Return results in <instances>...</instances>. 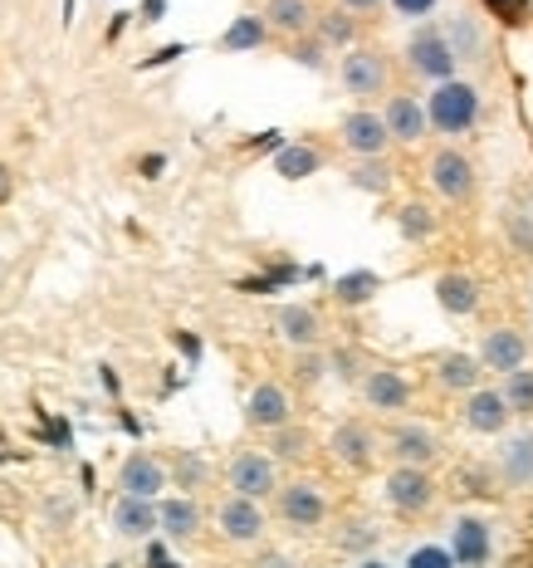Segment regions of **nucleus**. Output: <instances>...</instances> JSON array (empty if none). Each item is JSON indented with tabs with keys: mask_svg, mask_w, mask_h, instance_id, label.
<instances>
[{
	"mask_svg": "<svg viewBox=\"0 0 533 568\" xmlns=\"http://www.w3.org/2000/svg\"><path fill=\"white\" fill-rule=\"evenodd\" d=\"M421 103H426V128L441 138H465L484 113L480 84H470V79H460V74L445 79V84H431V93H426Z\"/></svg>",
	"mask_w": 533,
	"mask_h": 568,
	"instance_id": "1",
	"label": "nucleus"
},
{
	"mask_svg": "<svg viewBox=\"0 0 533 568\" xmlns=\"http://www.w3.org/2000/svg\"><path fill=\"white\" fill-rule=\"evenodd\" d=\"M426 182H431V192L441 196L445 206H470V201L480 196L475 158H470L465 148H455V142H441V148L426 158Z\"/></svg>",
	"mask_w": 533,
	"mask_h": 568,
	"instance_id": "2",
	"label": "nucleus"
},
{
	"mask_svg": "<svg viewBox=\"0 0 533 568\" xmlns=\"http://www.w3.org/2000/svg\"><path fill=\"white\" fill-rule=\"evenodd\" d=\"M338 84L348 89V99H358V109H372V99H387L392 89V59L377 44H352L338 59Z\"/></svg>",
	"mask_w": 533,
	"mask_h": 568,
	"instance_id": "3",
	"label": "nucleus"
},
{
	"mask_svg": "<svg viewBox=\"0 0 533 568\" xmlns=\"http://www.w3.org/2000/svg\"><path fill=\"white\" fill-rule=\"evenodd\" d=\"M382 500L401 519H426L435 510V500H441V480H435V470H421V466H392L382 480Z\"/></svg>",
	"mask_w": 533,
	"mask_h": 568,
	"instance_id": "4",
	"label": "nucleus"
},
{
	"mask_svg": "<svg viewBox=\"0 0 533 568\" xmlns=\"http://www.w3.org/2000/svg\"><path fill=\"white\" fill-rule=\"evenodd\" d=\"M328 452H334V460L342 470H352V476H372L377 460H382V432L362 417H348V422L334 426Z\"/></svg>",
	"mask_w": 533,
	"mask_h": 568,
	"instance_id": "5",
	"label": "nucleus"
},
{
	"mask_svg": "<svg viewBox=\"0 0 533 568\" xmlns=\"http://www.w3.org/2000/svg\"><path fill=\"white\" fill-rule=\"evenodd\" d=\"M401 59H407V69L417 79H426V84H445V79H455V69H460V59H455V50H450L445 30H435V26H421L417 34H407Z\"/></svg>",
	"mask_w": 533,
	"mask_h": 568,
	"instance_id": "6",
	"label": "nucleus"
},
{
	"mask_svg": "<svg viewBox=\"0 0 533 568\" xmlns=\"http://www.w3.org/2000/svg\"><path fill=\"white\" fill-rule=\"evenodd\" d=\"M441 456H445L441 436H435L431 426H421V422H392L382 432V460H392V466H421V470H431Z\"/></svg>",
	"mask_w": 533,
	"mask_h": 568,
	"instance_id": "7",
	"label": "nucleus"
},
{
	"mask_svg": "<svg viewBox=\"0 0 533 568\" xmlns=\"http://www.w3.org/2000/svg\"><path fill=\"white\" fill-rule=\"evenodd\" d=\"M275 515L299 535H314V529L328 525V490L318 480H289L275 490Z\"/></svg>",
	"mask_w": 533,
	"mask_h": 568,
	"instance_id": "8",
	"label": "nucleus"
},
{
	"mask_svg": "<svg viewBox=\"0 0 533 568\" xmlns=\"http://www.w3.org/2000/svg\"><path fill=\"white\" fill-rule=\"evenodd\" d=\"M225 485L230 495H245V500H275L279 490V460L269 452H235L230 466H225Z\"/></svg>",
	"mask_w": 533,
	"mask_h": 568,
	"instance_id": "9",
	"label": "nucleus"
},
{
	"mask_svg": "<svg viewBox=\"0 0 533 568\" xmlns=\"http://www.w3.org/2000/svg\"><path fill=\"white\" fill-rule=\"evenodd\" d=\"M382 123H387V138H392V148H421L426 142V103H421V93H411V89H387V99H382Z\"/></svg>",
	"mask_w": 533,
	"mask_h": 568,
	"instance_id": "10",
	"label": "nucleus"
},
{
	"mask_svg": "<svg viewBox=\"0 0 533 568\" xmlns=\"http://www.w3.org/2000/svg\"><path fill=\"white\" fill-rule=\"evenodd\" d=\"M358 393L372 412L397 417V412L411 407V377L401 368H392V363H367V373L358 377Z\"/></svg>",
	"mask_w": 533,
	"mask_h": 568,
	"instance_id": "11",
	"label": "nucleus"
},
{
	"mask_svg": "<svg viewBox=\"0 0 533 568\" xmlns=\"http://www.w3.org/2000/svg\"><path fill=\"white\" fill-rule=\"evenodd\" d=\"M338 148L352 152V162L358 158H387V148H392V138H387V123L377 109H352L338 118Z\"/></svg>",
	"mask_w": 533,
	"mask_h": 568,
	"instance_id": "12",
	"label": "nucleus"
},
{
	"mask_svg": "<svg viewBox=\"0 0 533 568\" xmlns=\"http://www.w3.org/2000/svg\"><path fill=\"white\" fill-rule=\"evenodd\" d=\"M450 559L455 568H490L494 564V525L484 515H460L450 525Z\"/></svg>",
	"mask_w": 533,
	"mask_h": 568,
	"instance_id": "13",
	"label": "nucleus"
},
{
	"mask_svg": "<svg viewBox=\"0 0 533 568\" xmlns=\"http://www.w3.org/2000/svg\"><path fill=\"white\" fill-rule=\"evenodd\" d=\"M294 422V393L275 377H265V383L250 387V397H245V426L250 432H279V426Z\"/></svg>",
	"mask_w": 533,
	"mask_h": 568,
	"instance_id": "14",
	"label": "nucleus"
},
{
	"mask_svg": "<svg viewBox=\"0 0 533 568\" xmlns=\"http://www.w3.org/2000/svg\"><path fill=\"white\" fill-rule=\"evenodd\" d=\"M216 529L225 544H259L269 529V515L259 500H245V495H225L216 505Z\"/></svg>",
	"mask_w": 533,
	"mask_h": 568,
	"instance_id": "15",
	"label": "nucleus"
},
{
	"mask_svg": "<svg viewBox=\"0 0 533 568\" xmlns=\"http://www.w3.org/2000/svg\"><path fill=\"white\" fill-rule=\"evenodd\" d=\"M480 368L484 373H514V368H524L529 363V334L519 324H500V328H490V334H480Z\"/></svg>",
	"mask_w": 533,
	"mask_h": 568,
	"instance_id": "16",
	"label": "nucleus"
},
{
	"mask_svg": "<svg viewBox=\"0 0 533 568\" xmlns=\"http://www.w3.org/2000/svg\"><path fill=\"white\" fill-rule=\"evenodd\" d=\"M275 334L289 343L294 353L299 348H324L328 324H324V314H318L314 304H279L275 310Z\"/></svg>",
	"mask_w": 533,
	"mask_h": 568,
	"instance_id": "17",
	"label": "nucleus"
},
{
	"mask_svg": "<svg viewBox=\"0 0 533 568\" xmlns=\"http://www.w3.org/2000/svg\"><path fill=\"white\" fill-rule=\"evenodd\" d=\"M435 304L450 318H475L484 304V284L470 270H445V275H435Z\"/></svg>",
	"mask_w": 533,
	"mask_h": 568,
	"instance_id": "18",
	"label": "nucleus"
},
{
	"mask_svg": "<svg viewBox=\"0 0 533 568\" xmlns=\"http://www.w3.org/2000/svg\"><path fill=\"white\" fill-rule=\"evenodd\" d=\"M460 422H465V432L475 436H504L509 432V407L500 397V387H475V393H465V407H460Z\"/></svg>",
	"mask_w": 533,
	"mask_h": 568,
	"instance_id": "19",
	"label": "nucleus"
},
{
	"mask_svg": "<svg viewBox=\"0 0 533 568\" xmlns=\"http://www.w3.org/2000/svg\"><path fill=\"white\" fill-rule=\"evenodd\" d=\"M167 490V466L152 452H133L117 466V495H137V500H157Z\"/></svg>",
	"mask_w": 533,
	"mask_h": 568,
	"instance_id": "20",
	"label": "nucleus"
},
{
	"mask_svg": "<svg viewBox=\"0 0 533 568\" xmlns=\"http://www.w3.org/2000/svg\"><path fill=\"white\" fill-rule=\"evenodd\" d=\"M431 377H435V387H441V393L465 397V393H475V387L484 383V368H480V358H475V353H460V348H450V353H435Z\"/></svg>",
	"mask_w": 533,
	"mask_h": 568,
	"instance_id": "21",
	"label": "nucleus"
},
{
	"mask_svg": "<svg viewBox=\"0 0 533 568\" xmlns=\"http://www.w3.org/2000/svg\"><path fill=\"white\" fill-rule=\"evenodd\" d=\"M494 470L509 490L529 495L533 490V432H519V436H504L500 442V456H494Z\"/></svg>",
	"mask_w": 533,
	"mask_h": 568,
	"instance_id": "22",
	"label": "nucleus"
},
{
	"mask_svg": "<svg viewBox=\"0 0 533 568\" xmlns=\"http://www.w3.org/2000/svg\"><path fill=\"white\" fill-rule=\"evenodd\" d=\"M113 535L117 539H152L157 535V500L117 495L113 500Z\"/></svg>",
	"mask_w": 533,
	"mask_h": 568,
	"instance_id": "23",
	"label": "nucleus"
},
{
	"mask_svg": "<svg viewBox=\"0 0 533 568\" xmlns=\"http://www.w3.org/2000/svg\"><path fill=\"white\" fill-rule=\"evenodd\" d=\"M314 0H265L259 20L269 26V34H284V40H299V34L314 30Z\"/></svg>",
	"mask_w": 533,
	"mask_h": 568,
	"instance_id": "24",
	"label": "nucleus"
},
{
	"mask_svg": "<svg viewBox=\"0 0 533 568\" xmlns=\"http://www.w3.org/2000/svg\"><path fill=\"white\" fill-rule=\"evenodd\" d=\"M157 535H167L176 544L201 535V505L192 495H167V500H157Z\"/></svg>",
	"mask_w": 533,
	"mask_h": 568,
	"instance_id": "25",
	"label": "nucleus"
},
{
	"mask_svg": "<svg viewBox=\"0 0 533 568\" xmlns=\"http://www.w3.org/2000/svg\"><path fill=\"white\" fill-rule=\"evenodd\" d=\"M314 40L324 44V50H352V44H362V20L348 16V10H318L314 16Z\"/></svg>",
	"mask_w": 533,
	"mask_h": 568,
	"instance_id": "26",
	"label": "nucleus"
},
{
	"mask_svg": "<svg viewBox=\"0 0 533 568\" xmlns=\"http://www.w3.org/2000/svg\"><path fill=\"white\" fill-rule=\"evenodd\" d=\"M397 231L407 235L411 245H426V241H435V235H441V216H435V206L431 201H401L397 206Z\"/></svg>",
	"mask_w": 533,
	"mask_h": 568,
	"instance_id": "27",
	"label": "nucleus"
},
{
	"mask_svg": "<svg viewBox=\"0 0 533 568\" xmlns=\"http://www.w3.org/2000/svg\"><path fill=\"white\" fill-rule=\"evenodd\" d=\"M324 168V148H314V142H284L275 152V172L284 182H304V176H314Z\"/></svg>",
	"mask_w": 533,
	"mask_h": 568,
	"instance_id": "28",
	"label": "nucleus"
},
{
	"mask_svg": "<svg viewBox=\"0 0 533 568\" xmlns=\"http://www.w3.org/2000/svg\"><path fill=\"white\" fill-rule=\"evenodd\" d=\"M377 290H382V275H377V270H348V275L334 280V304H342V310H362V304L377 300Z\"/></svg>",
	"mask_w": 533,
	"mask_h": 568,
	"instance_id": "29",
	"label": "nucleus"
},
{
	"mask_svg": "<svg viewBox=\"0 0 533 568\" xmlns=\"http://www.w3.org/2000/svg\"><path fill=\"white\" fill-rule=\"evenodd\" d=\"M334 544L342 554H358V559H367V554L382 544V529H377V519L372 515H348L338 525V535H334Z\"/></svg>",
	"mask_w": 533,
	"mask_h": 568,
	"instance_id": "30",
	"label": "nucleus"
},
{
	"mask_svg": "<svg viewBox=\"0 0 533 568\" xmlns=\"http://www.w3.org/2000/svg\"><path fill=\"white\" fill-rule=\"evenodd\" d=\"M265 44H269V26L259 16H235L230 30L221 34L225 54H250V50H265Z\"/></svg>",
	"mask_w": 533,
	"mask_h": 568,
	"instance_id": "31",
	"label": "nucleus"
},
{
	"mask_svg": "<svg viewBox=\"0 0 533 568\" xmlns=\"http://www.w3.org/2000/svg\"><path fill=\"white\" fill-rule=\"evenodd\" d=\"M348 182L358 186V192H372V196H387L397 186V168L387 158H358L348 168Z\"/></svg>",
	"mask_w": 533,
	"mask_h": 568,
	"instance_id": "32",
	"label": "nucleus"
},
{
	"mask_svg": "<svg viewBox=\"0 0 533 568\" xmlns=\"http://www.w3.org/2000/svg\"><path fill=\"white\" fill-rule=\"evenodd\" d=\"M500 397H504V407H509V417L514 422H533V368L529 363L524 368H514V373H504Z\"/></svg>",
	"mask_w": 533,
	"mask_h": 568,
	"instance_id": "33",
	"label": "nucleus"
},
{
	"mask_svg": "<svg viewBox=\"0 0 533 568\" xmlns=\"http://www.w3.org/2000/svg\"><path fill=\"white\" fill-rule=\"evenodd\" d=\"M269 436H275V442H269V456H275V460L299 466V460L314 456V432H309V426L289 422V426H279V432H269Z\"/></svg>",
	"mask_w": 533,
	"mask_h": 568,
	"instance_id": "34",
	"label": "nucleus"
},
{
	"mask_svg": "<svg viewBox=\"0 0 533 568\" xmlns=\"http://www.w3.org/2000/svg\"><path fill=\"white\" fill-rule=\"evenodd\" d=\"M445 40H450V50H455V59H480V26L470 16H455L450 20V30H445Z\"/></svg>",
	"mask_w": 533,
	"mask_h": 568,
	"instance_id": "35",
	"label": "nucleus"
},
{
	"mask_svg": "<svg viewBox=\"0 0 533 568\" xmlns=\"http://www.w3.org/2000/svg\"><path fill=\"white\" fill-rule=\"evenodd\" d=\"M176 476V490H201V485H206V476H211V470H206V460H201L196 452H176V460H172V470H167V480Z\"/></svg>",
	"mask_w": 533,
	"mask_h": 568,
	"instance_id": "36",
	"label": "nucleus"
},
{
	"mask_svg": "<svg viewBox=\"0 0 533 568\" xmlns=\"http://www.w3.org/2000/svg\"><path fill=\"white\" fill-rule=\"evenodd\" d=\"M294 383H299V387H318V383H324V377H328V353L324 348H299V353H294Z\"/></svg>",
	"mask_w": 533,
	"mask_h": 568,
	"instance_id": "37",
	"label": "nucleus"
},
{
	"mask_svg": "<svg viewBox=\"0 0 533 568\" xmlns=\"http://www.w3.org/2000/svg\"><path fill=\"white\" fill-rule=\"evenodd\" d=\"M504 231H509V245H514V255L533 260V216H524V211H504Z\"/></svg>",
	"mask_w": 533,
	"mask_h": 568,
	"instance_id": "38",
	"label": "nucleus"
},
{
	"mask_svg": "<svg viewBox=\"0 0 533 568\" xmlns=\"http://www.w3.org/2000/svg\"><path fill=\"white\" fill-rule=\"evenodd\" d=\"M289 59H299L304 69H328V50L314 40V34H299V40H289Z\"/></svg>",
	"mask_w": 533,
	"mask_h": 568,
	"instance_id": "39",
	"label": "nucleus"
},
{
	"mask_svg": "<svg viewBox=\"0 0 533 568\" xmlns=\"http://www.w3.org/2000/svg\"><path fill=\"white\" fill-rule=\"evenodd\" d=\"M490 6L494 20H504V26H529L533 20V0H484Z\"/></svg>",
	"mask_w": 533,
	"mask_h": 568,
	"instance_id": "40",
	"label": "nucleus"
},
{
	"mask_svg": "<svg viewBox=\"0 0 533 568\" xmlns=\"http://www.w3.org/2000/svg\"><path fill=\"white\" fill-rule=\"evenodd\" d=\"M407 568H455V559H450V549H441V544H421V549H411Z\"/></svg>",
	"mask_w": 533,
	"mask_h": 568,
	"instance_id": "41",
	"label": "nucleus"
},
{
	"mask_svg": "<svg viewBox=\"0 0 533 568\" xmlns=\"http://www.w3.org/2000/svg\"><path fill=\"white\" fill-rule=\"evenodd\" d=\"M162 168H167V158H162V152H147V158L137 162V172L147 176V182H157V172H162Z\"/></svg>",
	"mask_w": 533,
	"mask_h": 568,
	"instance_id": "42",
	"label": "nucleus"
},
{
	"mask_svg": "<svg viewBox=\"0 0 533 568\" xmlns=\"http://www.w3.org/2000/svg\"><path fill=\"white\" fill-rule=\"evenodd\" d=\"M377 6L382 0H338V10H348V16H377Z\"/></svg>",
	"mask_w": 533,
	"mask_h": 568,
	"instance_id": "43",
	"label": "nucleus"
},
{
	"mask_svg": "<svg viewBox=\"0 0 533 568\" xmlns=\"http://www.w3.org/2000/svg\"><path fill=\"white\" fill-rule=\"evenodd\" d=\"M392 6L401 10V16H431L435 0H392Z\"/></svg>",
	"mask_w": 533,
	"mask_h": 568,
	"instance_id": "44",
	"label": "nucleus"
},
{
	"mask_svg": "<svg viewBox=\"0 0 533 568\" xmlns=\"http://www.w3.org/2000/svg\"><path fill=\"white\" fill-rule=\"evenodd\" d=\"M255 568H294V559H289V554H279V549H265L255 559Z\"/></svg>",
	"mask_w": 533,
	"mask_h": 568,
	"instance_id": "45",
	"label": "nucleus"
},
{
	"mask_svg": "<svg viewBox=\"0 0 533 568\" xmlns=\"http://www.w3.org/2000/svg\"><path fill=\"white\" fill-rule=\"evenodd\" d=\"M10 196H16V172L0 162V206H10Z\"/></svg>",
	"mask_w": 533,
	"mask_h": 568,
	"instance_id": "46",
	"label": "nucleus"
},
{
	"mask_svg": "<svg viewBox=\"0 0 533 568\" xmlns=\"http://www.w3.org/2000/svg\"><path fill=\"white\" fill-rule=\"evenodd\" d=\"M147 568H182V564H176L167 549H152V554H147Z\"/></svg>",
	"mask_w": 533,
	"mask_h": 568,
	"instance_id": "47",
	"label": "nucleus"
},
{
	"mask_svg": "<svg viewBox=\"0 0 533 568\" xmlns=\"http://www.w3.org/2000/svg\"><path fill=\"white\" fill-rule=\"evenodd\" d=\"M352 568H392V564H387V559H377V554H367V559H358Z\"/></svg>",
	"mask_w": 533,
	"mask_h": 568,
	"instance_id": "48",
	"label": "nucleus"
},
{
	"mask_svg": "<svg viewBox=\"0 0 533 568\" xmlns=\"http://www.w3.org/2000/svg\"><path fill=\"white\" fill-rule=\"evenodd\" d=\"M162 10H167V0H147V20H152V16H162Z\"/></svg>",
	"mask_w": 533,
	"mask_h": 568,
	"instance_id": "49",
	"label": "nucleus"
},
{
	"mask_svg": "<svg viewBox=\"0 0 533 568\" xmlns=\"http://www.w3.org/2000/svg\"><path fill=\"white\" fill-rule=\"evenodd\" d=\"M309 568H328V564H309Z\"/></svg>",
	"mask_w": 533,
	"mask_h": 568,
	"instance_id": "50",
	"label": "nucleus"
}]
</instances>
